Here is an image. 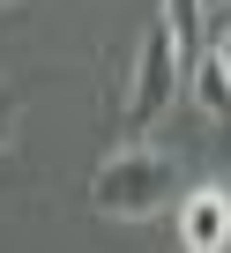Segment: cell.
I'll return each mask as SVG.
<instances>
[{
	"instance_id": "cell-1",
	"label": "cell",
	"mask_w": 231,
	"mask_h": 253,
	"mask_svg": "<svg viewBox=\"0 0 231 253\" xmlns=\"http://www.w3.org/2000/svg\"><path fill=\"white\" fill-rule=\"evenodd\" d=\"M179 194H186V171H179V157H164L157 142H120V149L90 171V209L112 216V223L164 216V209H179Z\"/></svg>"
},
{
	"instance_id": "cell-2",
	"label": "cell",
	"mask_w": 231,
	"mask_h": 253,
	"mask_svg": "<svg viewBox=\"0 0 231 253\" xmlns=\"http://www.w3.org/2000/svg\"><path fill=\"white\" fill-rule=\"evenodd\" d=\"M179 89H186L179 38H172L164 23H149V38H142V52H135V75H127V134H135V142L179 104Z\"/></svg>"
},
{
	"instance_id": "cell-3",
	"label": "cell",
	"mask_w": 231,
	"mask_h": 253,
	"mask_svg": "<svg viewBox=\"0 0 231 253\" xmlns=\"http://www.w3.org/2000/svg\"><path fill=\"white\" fill-rule=\"evenodd\" d=\"M179 246L186 253H224L231 246V194L224 186H186L179 194Z\"/></svg>"
},
{
	"instance_id": "cell-4",
	"label": "cell",
	"mask_w": 231,
	"mask_h": 253,
	"mask_svg": "<svg viewBox=\"0 0 231 253\" xmlns=\"http://www.w3.org/2000/svg\"><path fill=\"white\" fill-rule=\"evenodd\" d=\"M186 89H194V104H201L209 119H231V75H224L216 52H201V60L186 67Z\"/></svg>"
},
{
	"instance_id": "cell-5",
	"label": "cell",
	"mask_w": 231,
	"mask_h": 253,
	"mask_svg": "<svg viewBox=\"0 0 231 253\" xmlns=\"http://www.w3.org/2000/svg\"><path fill=\"white\" fill-rule=\"evenodd\" d=\"M15 119H23V112H15V97H0V157H8V142H15Z\"/></svg>"
},
{
	"instance_id": "cell-6",
	"label": "cell",
	"mask_w": 231,
	"mask_h": 253,
	"mask_svg": "<svg viewBox=\"0 0 231 253\" xmlns=\"http://www.w3.org/2000/svg\"><path fill=\"white\" fill-rule=\"evenodd\" d=\"M209 52H216V60H224V75H231V30H224V38H216Z\"/></svg>"
},
{
	"instance_id": "cell-7",
	"label": "cell",
	"mask_w": 231,
	"mask_h": 253,
	"mask_svg": "<svg viewBox=\"0 0 231 253\" xmlns=\"http://www.w3.org/2000/svg\"><path fill=\"white\" fill-rule=\"evenodd\" d=\"M216 8H224V0H201V15H216Z\"/></svg>"
}]
</instances>
